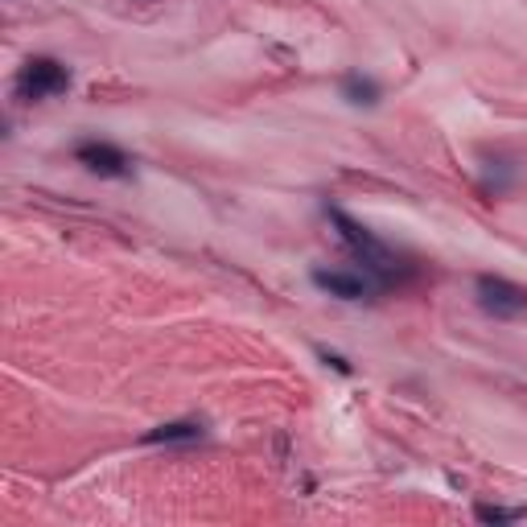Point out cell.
Wrapping results in <instances>:
<instances>
[{"label": "cell", "mask_w": 527, "mask_h": 527, "mask_svg": "<svg viewBox=\"0 0 527 527\" xmlns=\"http://www.w3.org/2000/svg\"><path fill=\"white\" fill-rule=\"evenodd\" d=\"M330 223L338 227V235H342V243H346V248L350 252H355L359 260H363V268H367V276H375L379 280V285H388V280L396 276V256L388 252V248H383V243L363 227V223H355V219H350L346 215V210H330Z\"/></svg>", "instance_id": "cell-1"}, {"label": "cell", "mask_w": 527, "mask_h": 527, "mask_svg": "<svg viewBox=\"0 0 527 527\" xmlns=\"http://www.w3.org/2000/svg\"><path fill=\"white\" fill-rule=\"evenodd\" d=\"M79 165H87L91 173H99V178H128L132 173V157L116 145H108V140H83V145L75 149Z\"/></svg>", "instance_id": "cell-5"}, {"label": "cell", "mask_w": 527, "mask_h": 527, "mask_svg": "<svg viewBox=\"0 0 527 527\" xmlns=\"http://www.w3.org/2000/svg\"><path fill=\"white\" fill-rule=\"evenodd\" d=\"M318 359H322L326 367H334L338 375H350V363H346L342 355H334V350H326V346H322V350H318Z\"/></svg>", "instance_id": "cell-9"}, {"label": "cell", "mask_w": 527, "mask_h": 527, "mask_svg": "<svg viewBox=\"0 0 527 527\" xmlns=\"http://www.w3.org/2000/svg\"><path fill=\"white\" fill-rule=\"evenodd\" d=\"M313 285L338 301H363L379 289V280L367 272H350V268H313Z\"/></svg>", "instance_id": "cell-4"}, {"label": "cell", "mask_w": 527, "mask_h": 527, "mask_svg": "<svg viewBox=\"0 0 527 527\" xmlns=\"http://www.w3.org/2000/svg\"><path fill=\"white\" fill-rule=\"evenodd\" d=\"M342 99L355 103V108H375L379 103V83L367 75H346L342 79Z\"/></svg>", "instance_id": "cell-7"}, {"label": "cell", "mask_w": 527, "mask_h": 527, "mask_svg": "<svg viewBox=\"0 0 527 527\" xmlns=\"http://www.w3.org/2000/svg\"><path fill=\"white\" fill-rule=\"evenodd\" d=\"M474 515H478L482 523H515V519L527 515V507H490V503H478Z\"/></svg>", "instance_id": "cell-8"}, {"label": "cell", "mask_w": 527, "mask_h": 527, "mask_svg": "<svg viewBox=\"0 0 527 527\" xmlns=\"http://www.w3.org/2000/svg\"><path fill=\"white\" fill-rule=\"evenodd\" d=\"M474 293H478V305L486 313H495V318H519V313L527 309V293L519 285H511L507 276H490L482 272L474 280Z\"/></svg>", "instance_id": "cell-3"}, {"label": "cell", "mask_w": 527, "mask_h": 527, "mask_svg": "<svg viewBox=\"0 0 527 527\" xmlns=\"http://www.w3.org/2000/svg\"><path fill=\"white\" fill-rule=\"evenodd\" d=\"M202 437H206L202 420H169V425L149 429L140 441H145V445H186V441H202Z\"/></svg>", "instance_id": "cell-6"}, {"label": "cell", "mask_w": 527, "mask_h": 527, "mask_svg": "<svg viewBox=\"0 0 527 527\" xmlns=\"http://www.w3.org/2000/svg\"><path fill=\"white\" fill-rule=\"evenodd\" d=\"M13 87H17L21 99H50V95H62L70 87V70L58 58H29L17 70Z\"/></svg>", "instance_id": "cell-2"}]
</instances>
